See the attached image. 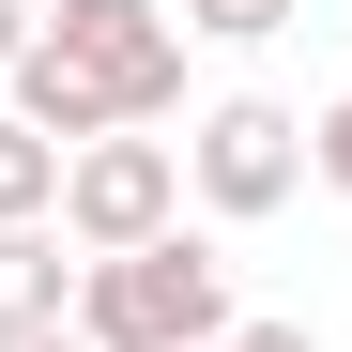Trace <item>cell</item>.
<instances>
[{
    "label": "cell",
    "instance_id": "11",
    "mask_svg": "<svg viewBox=\"0 0 352 352\" xmlns=\"http://www.w3.org/2000/svg\"><path fill=\"white\" fill-rule=\"evenodd\" d=\"M0 352H92V337H77V322H46V337H0Z\"/></svg>",
    "mask_w": 352,
    "mask_h": 352
},
{
    "label": "cell",
    "instance_id": "2",
    "mask_svg": "<svg viewBox=\"0 0 352 352\" xmlns=\"http://www.w3.org/2000/svg\"><path fill=\"white\" fill-rule=\"evenodd\" d=\"M184 199L230 214V230H261L276 199H307V107H276V92H214L199 123H184Z\"/></svg>",
    "mask_w": 352,
    "mask_h": 352
},
{
    "label": "cell",
    "instance_id": "4",
    "mask_svg": "<svg viewBox=\"0 0 352 352\" xmlns=\"http://www.w3.org/2000/svg\"><path fill=\"white\" fill-rule=\"evenodd\" d=\"M168 230H184V153H168V138L62 153V245L77 261H138V245H168Z\"/></svg>",
    "mask_w": 352,
    "mask_h": 352
},
{
    "label": "cell",
    "instance_id": "3",
    "mask_svg": "<svg viewBox=\"0 0 352 352\" xmlns=\"http://www.w3.org/2000/svg\"><path fill=\"white\" fill-rule=\"evenodd\" d=\"M46 46L107 92V123H123V138L184 107V16H168V0H62V16H46Z\"/></svg>",
    "mask_w": 352,
    "mask_h": 352
},
{
    "label": "cell",
    "instance_id": "1",
    "mask_svg": "<svg viewBox=\"0 0 352 352\" xmlns=\"http://www.w3.org/2000/svg\"><path fill=\"white\" fill-rule=\"evenodd\" d=\"M77 337L92 352H214L230 337V261L199 230H168L138 261H77Z\"/></svg>",
    "mask_w": 352,
    "mask_h": 352
},
{
    "label": "cell",
    "instance_id": "9",
    "mask_svg": "<svg viewBox=\"0 0 352 352\" xmlns=\"http://www.w3.org/2000/svg\"><path fill=\"white\" fill-rule=\"evenodd\" d=\"M214 352H322V337H307V322H230Z\"/></svg>",
    "mask_w": 352,
    "mask_h": 352
},
{
    "label": "cell",
    "instance_id": "7",
    "mask_svg": "<svg viewBox=\"0 0 352 352\" xmlns=\"http://www.w3.org/2000/svg\"><path fill=\"white\" fill-rule=\"evenodd\" d=\"M168 16H184L199 46H276L291 16H307V0H168Z\"/></svg>",
    "mask_w": 352,
    "mask_h": 352
},
{
    "label": "cell",
    "instance_id": "6",
    "mask_svg": "<svg viewBox=\"0 0 352 352\" xmlns=\"http://www.w3.org/2000/svg\"><path fill=\"white\" fill-rule=\"evenodd\" d=\"M0 230H62V153L0 107Z\"/></svg>",
    "mask_w": 352,
    "mask_h": 352
},
{
    "label": "cell",
    "instance_id": "8",
    "mask_svg": "<svg viewBox=\"0 0 352 352\" xmlns=\"http://www.w3.org/2000/svg\"><path fill=\"white\" fill-rule=\"evenodd\" d=\"M307 168H322V184H337V199H352V92H337V107H322V123H307Z\"/></svg>",
    "mask_w": 352,
    "mask_h": 352
},
{
    "label": "cell",
    "instance_id": "10",
    "mask_svg": "<svg viewBox=\"0 0 352 352\" xmlns=\"http://www.w3.org/2000/svg\"><path fill=\"white\" fill-rule=\"evenodd\" d=\"M31 31H46V16H31V0H0V77H16V62H31Z\"/></svg>",
    "mask_w": 352,
    "mask_h": 352
},
{
    "label": "cell",
    "instance_id": "5",
    "mask_svg": "<svg viewBox=\"0 0 352 352\" xmlns=\"http://www.w3.org/2000/svg\"><path fill=\"white\" fill-rule=\"evenodd\" d=\"M77 322V245L62 230H0V337H46Z\"/></svg>",
    "mask_w": 352,
    "mask_h": 352
}]
</instances>
